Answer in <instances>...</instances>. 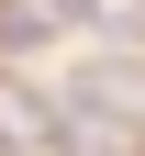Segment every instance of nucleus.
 Returning <instances> with one entry per match:
<instances>
[{"mask_svg": "<svg viewBox=\"0 0 145 156\" xmlns=\"http://www.w3.org/2000/svg\"><path fill=\"white\" fill-rule=\"evenodd\" d=\"M78 23H100V0H0V56H34Z\"/></svg>", "mask_w": 145, "mask_h": 156, "instance_id": "obj_1", "label": "nucleus"}]
</instances>
